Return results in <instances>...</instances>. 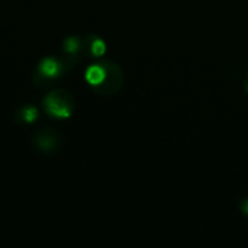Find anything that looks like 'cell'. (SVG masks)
Here are the masks:
<instances>
[{
	"mask_svg": "<svg viewBox=\"0 0 248 248\" xmlns=\"http://www.w3.org/2000/svg\"><path fill=\"white\" fill-rule=\"evenodd\" d=\"M45 106H46V110L49 115H52L55 118H61V119L68 118L71 115V109H73V106L68 105L67 99L60 97L57 93H52L45 99Z\"/></svg>",
	"mask_w": 248,
	"mask_h": 248,
	"instance_id": "6da1fadb",
	"label": "cell"
},
{
	"mask_svg": "<svg viewBox=\"0 0 248 248\" xmlns=\"http://www.w3.org/2000/svg\"><path fill=\"white\" fill-rule=\"evenodd\" d=\"M108 74H109L108 64H93L86 70V81L93 87H99L105 84Z\"/></svg>",
	"mask_w": 248,
	"mask_h": 248,
	"instance_id": "7a4b0ae2",
	"label": "cell"
},
{
	"mask_svg": "<svg viewBox=\"0 0 248 248\" xmlns=\"http://www.w3.org/2000/svg\"><path fill=\"white\" fill-rule=\"evenodd\" d=\"M38 70L42 76L54 78V77H58L61 74V64L54 58H45L39 62Z\"/></svg>",
	"mask_w": 248,
	"mask_h": 248,
	"instance_id": "3957f363",
	"label": "cell"
},
{
	"mask_svg": "<svg viewBox=\"0 0 248 248\" xmlns=\"http://www.w3.org/2000/svg\"><path fill=\"white\" fill-rule=\"evenodd\" d=\"M90 51H92V54H93L94 57H102V55H105V52H106V44L103 42V39L96 38V39H93V42H92Z\"/></svg>",
	"mask_w": 248,
	"mask_h": 248,
	"instance_id": "277c9868",
	"label": "cell"
},
{
	"mask_svg": "<svg viewBox=\"0 0 248 248\" xmlns=\"http://www.w3.org/2000/svg\"><path fill=\"white\" fill-rule=\"evenodd\" d=\"M22 116H23V119H25L28 124H32V122H35V121L38 119V110H36V108H32V106L23 108Z\"/></svg>",
	"mask_w": 248,
	"mask_h": 248,
	"instance_id": "5b68a950",
	"label": "cell"
},
{
	"mask_svg": "<svg viewBox=\"0 0 248 248\" xmlns=\"http://www.w3.org/2000/svg\"><path fill=\"white\" fill-rule=\"evenodd\" d=\"M64 48L68 54H76L80 48V41L77 38H67L64 42Z\"/></svg>",
	"mask_w": 248,
	"mask_h": 248,
	"instance_id": "8992f818",
	"label": "cell"
},
{
	"mask_svg": "<svg viewBox=\"0 0 248 248\" xmlns=\"http://www.w3.org/2000/svg\"><path fill=\"white\" fill-rule=\"evenodd\" d=\"M240 209L243 211L244 215H247L248 217V198H246V199L240 203Z\"/></svg>",
	"mask_w": 248,
	"mask_h": 248,
	"instance_id": "52a82bcc",
	"label": "cell"
},
{
	"mask_svg": "<svg viewBox=\"0 0 248 248\" xmlns=\"http://www.w3.org/2000/svg\"><path fill=\"white\" fill-rule=\"evenodd\" d=\"M244 89H246V93L248 94V74L247 77H246V80H244Z\"/></svg>",
	"mask_w": 248,
	"mask_h": 248,
	"instance_id": "ba28073f",
	"label": "cell"
}]
</instances>
